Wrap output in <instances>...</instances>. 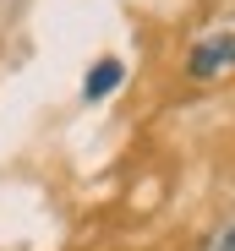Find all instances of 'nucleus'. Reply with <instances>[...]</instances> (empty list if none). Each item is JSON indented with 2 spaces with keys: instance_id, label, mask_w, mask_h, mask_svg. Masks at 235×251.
<instances>
[{
  "instance_id": "obj_1",
  "label": "nucleus",
  "mask_w": 235,
  "mask_h": 251,
  "mask_svg": "<svg viewBox=\"0 0 235 251\" xmlns=\"http://www.w3.org/2000/svg\"><path fill=\"white\" fill-rule=\"evenodd\" d=\"M186 71L197 76V82H213V76L235 71V33H213V38H203V44L186 55Z\"/></svg>"
},
{
  "instance_id": "obj_2",
  "label": "nucleus",
  "mask_w": 235,
  "mask_h": 251,
  "mask_svg": "<svg viewBox=\"0 0 235 251\" xmlns=\"http://www.w3.org/2000/svg\"><path fill=\"white\" fill-rule=\"evenodd\" d=\"M121 76H126V66L121 60H93L88 66V82H82V99H104V93H115V88H121Z\"/></svg>"
},
{
  "instance_id": "obj_3",
  "label": "nucleus",
  "mask_w": 235,
  "mask_h": 251,
  "mask_svg": "<svg viewBox=\"0 0 235 251\" xmlns=\"http://www.w3.org/2000/svg\"><path fill=\"white\" fill-rule=\"evenodd\" d=\"M203 251H235V219L213 224V229H208V240H203Z\"/></svg>"
}]
</instances>
